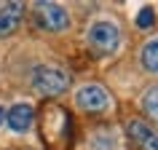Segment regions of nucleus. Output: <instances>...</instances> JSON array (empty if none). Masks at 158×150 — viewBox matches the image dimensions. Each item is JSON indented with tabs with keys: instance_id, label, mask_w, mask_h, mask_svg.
Returning a JSON list of instances; mask_svg holds the SVG:
<instances>
[{
	"instance_id": "nucleus-9",
	"label": "nucleus",
	"mask_w": 158,
	"mask_h": 150,
	"mask_svg": "<svg viewBox=\"0 0 158 150\" xmlns=\"http://www.w3.org/2000/svg\"><path fill=\"white\" fill-rule=\"evenodd\" d=\"M142 110H145L148 118H153L158 123V83L150 86L148 91H145V97H142Z\"/></svg>"
},
{
	"instance_id": "nucleus-1",
	"label": "nucleus",
	"mask_w": 158,
	"mask_h": 150,
	"mask_svg": "<svg viewBox=\"0 0 158 150\" xmlns=\"http://www.w3.org/2000/svg\"><path fill=\"white\" fill-rule=\"evenodd\" d=\"M30 83H32L35 94H40V97H59V94L67 91L70 75H67V70H62L56 65H38L32 70Z\"/></svg>"
},
{
	"instance_id": "nucleus-11",
	"label": "nucleus",
	"mask_w": 158,
	"mask_h": 150,
	"mask_svg": "<svg viewBox=\"0 0 158 150\" xmlns=\"http://www.w3.org/2000/svg\"><path fill=\"white\" fill-rule=\"evenodd\" d=\"M3 118H6V110L0 107V123H3Z\"/></svg>"
},
{
	"instance_id": "nucleus-4",
	"label": "nucleus",
	"mask_w": 158,
	"mask_h": 150,
	"mask_svg": "<svg viewBox=\"0 0 158 150\" xmlns=\"http://www.w3.org/2000/svg\"><path fill=\"white\" fill-rule=\"evenodd\" d=\"M75 105L83 113H102L110 107V94L99 83H83L75 91Z\"/></svg>"
},
{
	"instance_id": "nucleus-6",
	"label": "nucleus",
	"mask_w": 158,
	"mask_h": 150,
	"mask_svg": "<svg viewBox=\"0 0 158 150\" xmlns=\"http://www.w3.org/2000/svg\"><path fill=\"white\" fill-rule=\"evenodd\" d=\"M22 16H24V3H6L0 8V38L16 32Z\"/></svg>"
},
{
	"instance_id": "nucleus-2",
	"label": "nucleus",
	"mask_w": 158,
	"mask_h": 150,
	"mask_svg": "<svg viewBox=\"0 0 158 150\" xmlns=\"http://www.w3.org/2000/svg\"><path fill=\"white\" fill-rule=\"evenodd\" d=\"M86 40H89V48L97 56H110L118 48V43H121V30H118L115 22L102 19V22H94L86 30Z\"/></svg>"
},
{
	"instance_id": "nucleus-10",
	"label": "nucleus",
	"mask_w": 158,
	"mask_h": 150,
	"mask_svg": "<svg viewBox=\"0 0 158 150\" xmlns=\"http://www.w3.org/2000/svg\"><path fill=\"white\" fill-rule=\"evenodd\" d=\"M153 22H156V11L153 8H142L139 14H137V27H139V30L153 27Z\"/></svg>"
},
{
	"instance_id": "nucleus-3",
	"label": "nucleus",
	"mask_w": 158,
	"mask_h": 150,
	"mask_svg": "<svg viewBox=\"0 0 158 150\" xmlns=\"http://www.w3.org/2000/svg\"><path fill=\"white\" fill-rule=\"evenodd\" d=\"M32 19H35V27L43 32H64L70 27V14L59 3H35Z\"/></svg>"
},
{
	"instance_id": "nucleus-8",
	"label": "nucleus",
	"mask_w": 158,
	"mask_h": 150,
	"mask_svg": "<svg viewBox=\"0 0 158 150\" xmlns=\"http://www.w3.org/2000/svg\"><path fill=\"white\" fill-rule=\"evenodd\" d=\"M139 59H142V67L148 73H158V38H153V40H148L142 46Z\"/></svg>"
},
{
	"instance_id": "nucleus-7",
	"label": "nucleus",
	"mask_w": 158,
	"mask_h": 150,
	"mask_svg": "<svg viewBox=\"0 0 158 150\" xmlns=\"http://www.w3.org/2000/svg\"><path fill=\"white\" fill-rule=\"evenodd\" d=\"M32 107L30 105H24V102H19V105H14V107L6 113V123L14 129V131H27L30 126H32Z\"/></svg>"
},
{
	"instance_id": "nucleus-5",
	"label": "nucleus",
	"mask_w": 158,
	"mask_h": 150,
	"mask_svg": "<svg viewBox=\"0 0 158 150\" xmlns=\"http://www.w3.org/2000/svg\"><path fill=\"white\" fill-rule=\"evenodd\" d=\"M129 137L134 140V145L142 150H158V131H153V126H148L145 121H129L126 126Z\"/></svg>"
}]
</instances>
